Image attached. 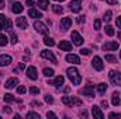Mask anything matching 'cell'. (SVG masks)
Returning <instances> with one entry per match:
<instances>
[{
  "mask_svg": "<svg viewBox=\"0 0 121 119\" xmlns=\"http://www.w3.org/2000/svg\"><path fill=\"white\" fill-rule=\"evenodd\" d=\"M17 84H18V80H17V79H16V77H11V79H9V80H7V81H6V84H4V87H6V88H14V87H16V86H17Z\"/></svg>",
  "mask_w": 121,
  "mask_h": 119,
  "instance_id": "9a60e30c",
  "label": "cell"
},
{
  "mask_svg": "<svg viewBox=\"0 0 121 119\" xmlns=\"http://www.w3.org/2000/svg\"><path fill=\"white\" fill-rule=\"evenodd\" d=\"M16 25L20 28V30H26L28 27V23H27V18L26 17H18L16 20Z\"/></svg>",
  "mask_w": 121,
  "mask_h": 119,
  "instance_id": "8fae6325",
  "label": "cell"
},
{
  "mask_svg": "<svg viewBox=\"0 0 121 119\" xmlns=\"http://www.w3.org/2000/svg\"><path fill=\"white\" fill-rule=\"evenodd\" d=\"M107 105H108L107 101H101V107H103V108H107Z\"/></svg>",
  "mask_w": 121,
  "mask_h": 119,
  "instance_id": "f5cc1de1",
  "label": "cell"
},
{
  "mask_svg": "<svg viewBox=\"0 0 121 119\" xmlns=\"http://www.w3.org/2000/svg\"><path fill=\"white\" fill-rule=\"evenodd\" d=\"M106 60L110 62V63H117V58L113 56V55H106Z\"/></svg>",
  "mask_w": 121,
  "mask_h": 119,
  "instance_id": "1f68e13d",
  "label": "cell"
},
{
  "mask_svg": "<svg viewBox=\"0 0 121 119\" xmlns=\"http://www.w3.org/2000/svg\"><path fill=\"white\" fill-rule=\"evenodd\" d=\"M111 102L114 107L120 105V94L118 92H113V97H111Z\"/></svg>",
  "mask_w": 121,
  "mask_h": 119,
  "instance_id": "603a6c76",
  "label": "cell"
},
{
  "mask_svg": "<svg viewBox=\"0 0 121 119\" xmlns=\"http://www.w3.org/2000/svg\"><path fill=\"white\" fill-rule=\"evenodd\" d=\"M101 48H103V51H116V49H118V44L116 41H110V42H106Z\"/></svg>",
  "mask_w": 121,
  "mask_h": 119,
  "instance_id": "9c48e42d",
  "label": "cell"
},
{
  "mask_svg": "<svg viewBox=\"0 0 121 119\" xmlns=\"http://www.w3.org/2000/svg\"><path fill=\"white\" fill-rule=\"evenodd\" d=\"M66 74H68V77H69V80L72 81V84H73V86H79V84H80L82 77H80L79 71H78L75 67H69V69L66 70Z\"/></svg>",
  "mask_w": 121,
  "mask_h": 119,
  "instance_id": "6da1fadb",
  "label": "cell"
},
{
  "mask_svg": "<svg viewBox=\"0 0 121 119\" xmlns=\"http://www.w3.org/2000/svg\"><path fill=\"white\" fill-rule=\"evenodd\" d=\"M56 1H63V0H56Z\"/></svg>",
  "mask_w": 121,
  "mask_h": 119,
  "instance_id": "11a10c76",
  "label": "cell"
},
{
  "mask_svg": "<svg viewBox=\"0 0 121 119\" xmlns=\"http://www.w3.org/2000/svg\"><path fill=\"white\" fill-rule=\"evenodd\" d=\"M30 92L35 95V94H39V90L37 88V87H31V88H30Z\"/></svg>",
  "mask_w": 121,
  "mask_h": 119,
  "instance_id": "60d3db41",
  "label": "cell"
},
{
  "mask_svg": "<svg viewBox=\"0 0 121 119\" xmlns=\"http://www.w3.org/2000/svg\"><path fill=\"white\" fill-rule=\"evenodd\" d=\"M4 6H6L4 0H0V10H3V8H4Z\"/></svg>",
  "mask_w": 121,
  "mask_h": 119,
  "instance_id": "f907efd6",
  "label": "cell"
},
{
  "mask_svg": "<svg viewBox=\"0 0 121 119\" xmlns=\"http://www.w3.org/2000/svg\"><path fill=\"white\" fill-rule=\"evenodd\" d=\"M91 64H93V67L97 70V71H101L103 69H104V64H103V60L100 56H94L93 60H91Z\"/></svg>",
  "mask_w": 121,
  "mask_h": 119,
  "instance_id": "8992f818",
  "label": "cell"
},
{
  "mask_svg": "<svg viewBox=\"0 0 121 119\" xmlns=\"http://www.w3.org/2000/svg\"><path fill=\"white\" fill-rule=\"evenodd\" d=\"M80 116H82V118H87V112H86V111H82V112H80Z\"/></svg>",
  "mask_w": 121,
  "mask_h": 119,
  "instance_id": "681fc988",
  "label": "cell"
},
{
  "mask_svg": "<svg viewBox=\"0 0 121 119\" xmlns=\"http://www.w3.org/2000/svg\"><path fill=\"white\" fill-rule=\"evenodd\" d=\"M26 91H27V88H26L24 86H20V87L17 88V92H18V94H24Z\"/></svg>",
  "mask_w": 121,
  "mask_h": 119,
  "instance_id": "f35d334b",
  "label": "cell"
},
{
  "mask_svg": "<svg viewBox=\"0 0 121 119\" xmlns=\"http://www.w3.org/2000/svg\"><path fill=\"white\" fill-rule=\"evenodd\" d=\"M80 55L87 56V55H90V51H89V49H86V48H83V49H80Z\"/></svg>",
  "mask_w": 121,
  "mask_h": 119,
  "instance_id": "8d00e7d4",
  "label": "cell"
},
{
  "mask_svg": "<svg viewBox=\"0 0 121 119\" xmlns=\"http://www.w3.org/2000/svg\"><path fill=\"white\" fill-rule=\"evenodd\" d=\"M66 60H68L69 63H75V64L80 63V60H79V58H78L76 55H72V53H69V55L66 56Z\"/></svg>",
  "mask_w": 121,
  "mask_h": 119,
  "instance_id": "44dd1931",
  "label": "cell"
},
{
  "mask_svg": "<svg viewBox=\"0 0 121 119\" xmlns=\"http://www.w3.org/2000/svg\"><path fill=\"white\" fill-rule=\"evenodd\" d=\"M118 38H120V41H121V31H118Z\"/></svg>",
  "mask_w": 121,
  "mask_h": 119,
  "instance_id": "db71d44e",
  "label": "cell"
},
{
  "mask_svg": "<svg viewBox=\"0 0 121 119\" xmlns=\"http://www.w3.org/2000/svg\"><path fill=\"white\" fill-rule=\"evenodd\" d=\"M41 58H44V59H49L52 63H55V64H58V60L55 58V55L51 52V51H47V49H44V51H41Z\"/></svg>",
  "mask_w": 121,
  "mask_h": 119,
  "instance_id": "277c9868",
  "label": "cell"
},
{
  "mask_svg": "<svg viewBox=\"0 0 121 119\" xmlns=\"http://www.w3.org/2000/svg\"><path fill=\"white\" fill-rule=\"evenodd\" d=\"M34 28L37 30V32H39V34H42V35H47V34H48L47 25H44L41 21H35V23H34Z\"/></svg>",
  "mask_w": 121,
  "mask_h": 119,
  "instance_id": "52a82bcc",
  "label": "cell"
},
{
  "mask_svg": "<svg viewBox=\"0 0 121 119\" xmlns=\"http://www.w3.org/2000/svg\"><path fill=\"white\" fill-rule=\"evenodd\" d=\"M24 69H26V64H24V63H20V64H18V67H17V69H14V71L17 73V71H20V70H24Z\"/></svg>",
  "mask_w": 121,
  "mask_h": 119,
  "instance_id": "74e56055",
  "label": "cell"
},
{
  "mask_svg": "<svg viewBox=\"0 0 121 119\" xmlns=\"http://www.w3.org/2000/svg\"><path fill=\"white\" fill-rule=\"evenodd\" d=\"M0 118H1V116H0Z\"/></svg>",
  "mask_w": 121,
  "mask_h": 119,
  "instance_id": "6f0895ef",
  "label": "cell"
},
{
  "mask_svg": "<svg viewBox=\"0 0 121 119\" xmlns=\"http://www.w3.org/2000/svg\"><path fill=\"white\" fill-rule=\"evenodd\" d=\"M70 25H72V18L65 17V18H62V20H60V30H62V31L69 30V28H70Z\"/></svg>",
  "mask_w": 121,
  "mask_h": 119,
  "instance_id": "30bf717a",
  "label": "cell"
},
{
  "mask_svg": "<svg viewBox=\"0 0 121 119\" xmlns=\"http://www.w3.org/2000/svg\"><path fill=\"white\" fill-rule=\"evenodd\" d=\"M38 7H41L42 10H47L49 7V0H38Z\"/></svg>",
  "mask_w": 121,
  "mask_h": 119,
  "instance_id": "cb8c5ba5",
  "label": "cell"
},
{
  "mask_svg": "<svg viewBox=\"0 0 121 119\" xmlns=\"http://www.w3.org/2000/svg\"><path fill=\"white\" fill-rule=\"evenodd\" d=\"M3 111H4L6 114H11V108H10V107H4V108H3Z\"/></svg>",
  "mask_w": 121,
  "mask_h": 119,
  "instance_id": "f6af8a7d",
  "label": "cell"
},
{
  "mask_svg": "<svg viewBox=\"0 0 121 119\" xmlns=\"http://www.w3.org/2000/svg\"><path fill=\"white\" fill-rule=\"evenodd\" d=\"M32 105H34V107H42V104H41V102H37V101H34Z\"/></svg>",
  "mask_w": 121,
  "mask_h": 119,
  "instance_id": "816d5d0a",
  "label": "cell"
},
{
  "mask_svg": "<svg viewBox=\"0 0 121 119\" xmlns=\"http://www.w3.org/2000/svg\"><path fill=\"white\" fill-rule=\"evenodd\" d=\"M52 11H54L55 14H62V13H63V8L60 7L59 4H54V6H52Z\"/></svg>",
  "mask_w": 121,
  "mask_h": 119,
  "instance_id": "484cf974",
  "label": "cell"
},
{
  "mask_svg": "<svg viewBox=\"0 0 121 119\" xmlns=\"http://www.w3.org/2000/svg\"><path fill=\"white\" fill-rule=\"evenodd\" d=\"M11 63V58L9 56V55H1L0 56V66L3 67V66H9Z\"/></svg>",
  "mask_w": 121,
  "mask_h": 119,
  "instance_id": "e0dca14e",
  "label": "cell"
},
{
  "mask_svg": "<svg viewBox=\"0 0 121 119\" xmlns=\"http://www.w3.org/2000/svg\"><path fill=\"white\" fill-rule=\"evenodd\" d=\"M3 99H4L6 102H14V101H16V98H14V97H13L11 94H4Z\"/></svg>",
  "mask_w": 121,
  "mask_h": 119,
  "instance_id": "4316f807",
  "label": "cell"
},
{
  "mask_svg": "<svg viewBox=\"0 0 121 119\" xmlns=\"http://www.w3.org/2000/svg\"><path fill=\"white\" fill-rule=\"evenodd\" d=\"M63 81H65V79H63V76H58L54 81H51L49 84L51 86H55V87H59V86H62L63 84Z\"/></svg>",
  "mask_w": 121,
  "mask_h": 119,
  "instance_id": "ffe728a7",
  "label": "cell"
},
{
  "mask_svg": "<svg viewBox=\"0 0 121 119\" xmlns=\"http://www.w3.org/2000/svg\"><path fill=\"white\" fill-rule=\"evenodd\" d=\"M91 114H93V116H94V118H99V119L104 118V115H103L101 109H100L99 107H96V105H93V107H91Z\"/></svg>",
  "mask_w": 121,
  "mask_h": 119,
  "instance_id": "5bb4252c",
  "label": "cell"
},
{
  "mask_svg": "<svg viewBox=\"0 0 121 119\" xmlns=\"http://www.w3.org/2000/svg\"><path fill=\"white\" fill-rule=\"evenodd\" d=\"M76 21H78V23H79V24H83V23H85V17H83V16H79V17H78V20H76Z\"/></svg>",
  "mask_w": 121,
  "mask_h": 119,
  "instance_id": "b9f144b4",
  "label": "cell"
},
{
  "mask_svg": "<svg viewBox=\"0 0 121 119\" xmlns=\"http://www.w3.org/2000/svg\"><path fill=\"white\" fill-rule=\"evenodd\" d=\"M47 116H48V118H56V115H55L54 112H48V114H47Z\"/></svg>",
  "mask_w": 121,
  "mask_h": 119,
  "instance_id": "bcb514c9",
  "label": "cell"
},
{
  "mask_svg": "<svg viewBox=\"0 0 121 119\" xmlns=\"http://www.w3.org/2000/svg\"><path fill=\"white\" fill-rule=\"evenodd\" d=\"M28 16H30L31 18H41L42 17V14L38 10H34V8H31L30 11H28Z\"/></svg>",
  "mask_w": 121,
  "mask_h": 119,
  "instance_id": "7402d4cb",
  "label": "cell"
},
{
  "mask_svg": "<svg viewBox=\"0 0 121 119\" xmlns=\"http://www.w3.org/2000/svg\"><path fill=\"white\" fill-rule=\"evenodd\" d=\"M97 91H99V94H104L106 91H107V84H104V83H100L99 86H97Z\"/></svg>",
  "mask_w": 121,
  "mask_h": 119,
  "instance_id": "d4e9b609",
  "label": "cell"
},
{
  "mask_svg": "<svg viewBox=\"0 0 121 119\" xmlns=\"http://www.w3.org/2000/svg\"><path fill=\"white\" fill-rule=\"evenodd\" d=\"M45 102H48V104H52V102H54V98H52L49 94H47V95H45Z\"/></svg>",
  "mask_w": 121,
  "mask_h": 119,
  "instance_id": "d590c367",
  "label": "cell"
},
{
  "mask_svg": "<svg viewBox=\"0 0 121 119\" xmlns=\"http://www.w3.org/2000/svg\"><path fill=\"white\" fill-rule=\"evenodd\" d=\"M108 116H110V118H121V114H114V112H111Z\"/></svg>",
  "mask_w": 121,
  "mask_h": 119,
  "instance_id": "7bdbcfd3",
  "label": "cell"
},
{
  "mask_svg": "<svg viewBox=\"0 0 121 119\" xmlns=\"http://www.w3.org/2000/svg\"><path fill=\"white\" fill-rule=\"evenodd\" d=\"M10 32H11V42H13V44H16L18 38H17V35H16V34H14L13 31H10Z\"/></svg>",
  "mask_w": 121,
  "mask_h": 119,
  "instance_id": "ab89813d",
  "label": "cell"
},
{
  "mask_svg": "<svg viewBox=\"0 0 121 119\" xmlns=\"http://www.w3.org/2000/svg\"><path fill=\"white\" fill-rule=\"evenodd\" d=\"M44 76H47V77H52L54 76V70L52 69H44Z\"/></svg>",
  "mask_w": 121,
  "mask_h": 119,
  "instance_id": "4dcf8cb0",
  "label": "cell"
},
{
  "mask_svg": "<svg viewBox=\"0 0 121 119\" xmlns=\"http://www.w3.org/2000/svg\"><path fill=\"white\" fill-rule=\"evenodd\" d=\"M83 95H87V97H94V88L91 86H86L85 88L82 90Z\"/></svg>",
  "mask_w": 121,
  "mask_h": 119,
  "instance_id": "d6986e66",
  "label": "cell"
},
{
  "mask_svg": "<svg viewBox=\"0 0 121 119\" xmlns=\"http://www.w3.org/2000/svg\"><path fill=\"white\" fill-rule=\"evenodd\" d=\"M23 10H24V7H23V4H21V3H14V4H13V7H11V11H13L14 14H20Z\"/></svg>",
  "mask_w": 121,
  "mask_h": 119,
  "instance_id": "ac0fdd59",
  "label": "cell"
},
{
  "mask_svg": "<svg viewBox=\"0 0 121 119\" xmlns=\"http://www.w3.org/2000/svg\"><path fill=\"white\" fill-rule=\"evenodd\" d=\"M59 49H62V51H72V44L70 42H68V41H60L59 42Z\"/></svg>",
  "mask_w": 121,
  "mask_h": 119,
  "instance_id": "2e32d148",
  "label": "cell"
},
{
  "mask_svg": "<svg viewBox=\"0 0 121 119\" xmlns=\"http://www.w3.org/2000/svg\"><path fill=\"white\" fill-rule=\"evenodd\" d=\"M62 102L68 107H73V105H82V101L76 97H63L62 98Z\"/></svg>",
  "mask_w": 121,
  "mask_h": 119,
  "instance_id": "7a4b0ae2",
  "label": "cell"
},
{
  "mask_svg": "<svg viewBox=\"0 0 121 119\" xmlns=\"http://www.w3.org/2000/svg\"><path fill=\"white\" fill-rule=\"evenodd\" d=\"M44 44H45L47 46H54V45H55V42H54L52 38H45V39H44Z\"/></svg>",
  "mask_w": 121,
  "mask_h": 119,
  "instance_id": "f546056e",
  "label": "cell"
},
{
  "mask_svg": "<svg viewBox=\"0 0 121 119\" xmlns=\"http://www.w3.org/2000/svg\"><path fill=\"white\" fill-rule=\"evenodd\" d=\"M104 31H106V34H107L108 36H113V35H114V30H113V27H110V25H107Z\"/></svg>",
  "mask_w": 121,
  "mask_h": 119,
  "instance_id": "d6a6232c",
  "label": "cell"
},
{
  "mask_svg": "<svg viewBox=\"0 0 121 119\" xmlns=\"http://www.w3.org/2000/svg\"><path fill=\"white\" fill-rule=\"evenodd\" d=\"M80 8H82V1L80 0H72L69 3V10L72 13H79Z\"/></svg>",
  "mask_w": 121,
  "mask_h": 119,
  "instance_id": "5b68a950",
  "label": "cell"
},
{
  "mask_svg": "<svg viewBox=\"0 0 121 119\" xmlns=\"http://www.w3.org/2000/svg\"><path fill=\"white\" fill-rule=\"evenodd\" d=\"M7 45V36L0 34V46H6Z\"/></svg>",
  "mask_w": 121,
  "mask_h": 119,
  "instance_id": "f1b7e54d",
  "label": "cell"
},
{
  "mask_svg": "<svg viewBox=\"0 0 121 119\" xmlns=\"http://www.w3.org/2000/svg\"><path fill=\"white\" fill-rule=\"evenodd\" d=\"M108 4H111V6H114V4H117V0H106Z\"/></svg>",
  "mask_w": 121,
  "mask_h": 119,
  "instance_id": "7dc6e473",
  "label": "cell"
},
{
  "mask_svg": "<svg viewBox=\"0 0 121 119\" xmlns=\"http://www.w3.org/2000/svg\"><path fill=\"white\" fill-rule=\"evenodd\" d=\"M108 77H110V81H111L113 84H116V86H121V73L120 71L111 70L110 74H108Z\"/></svg>",
  "mask_w": 121,
  "mask_h": 119,
  "instance_id": "3957f363",
  "label": "cell"
},
{
  "mask_svg": "<svg viewBox=\"0 0 121 119\" xmlns=\"http://www.w3.org/2000/svg\"><path fill=\"white\" fill-rule=\"evenodd\" d=\"M116 24H117V27H118V28H121V16L116 18Z\"/></svg>",
  "mask_w": 121,
  "mask_h": 119,
  "instance_id": "ee69618b",
  "label": "cell"
},
{
  "mask_svg": "<svg viewBox=\"0 0 121 119\" xmlns=\"http://www.w3.org/2000/svg\"><path fill=\"white\" fill-rule=\"evenodd\" d=\"M26 4H27L28 7H31V6H34V1H32V0H27V1H26Z\"/></svg>",
  "mask_w": 121,
  "mask_h": 119,
  "instance_id": "c3c4849f",
  "label": "cell"
},
{
  "mask_svg": "<svg viewBox=\"0 0 121 119\" xmlns=\"http://www.w3.org/2000/svg\"><path fill=\"white\" fill-rule=\"evenodd\" d=\"M120 56H121V52H120Z\"/></svg>",
  "mask_w": 121,
  "mask_h": 119,
  "instance_id": "9f6ffc18",
  "label": "cell"
},
{
  "mask_svg": "<svg viewBox=\"0 0 121 119\" xmlns=\"http://www.w3.org/2000/svg\"><path fill=\"white\" fill-rule=\"evenodd\" d=\"M72 41H73V44L75 45H78V46H80L82 44H83V38L80 36V34L78 32V31H72Z\"/></svg>",
  "mask_w": 121,
  "mask_h": 119,
  "instance_id": "ba28073f",
  "label": "cell"
},
{
  "mask_svg": "<svg viewBox=\"0 0 121 119\" xmlns=\"http://www.w3.org/2000/svg\"><path fill=\"white\" fill-rule=\"evenodd\" d=\"M111 16H113V13L108 10V11H106V14H104V17H103V20H104V23H108L110 20H111Z\"/></svg>",
  "mask_w": 121,
  "mask_h": 119,
  "instance_id": "83f0119b",
  "label": "cell"
},
{
  "mask_svg": "<svg viewBox=\"0 0 121 119\" xmlns=\"http://www.w3.org/2000/svg\"><path fill=\"white\" fill-rule=\"evenodd\" d=\"M27 118H32V119H39V115L35 114V112H28L27 114Z\"/></svg>",
  "mask_w": 121,
  "mask_h": 119,
  "instance_id": "e575fe53",
  "label": "cell"
},
{
  "mask_svg": "<svg viewBox=\"0 0 121 119\" xmlns=\"http://www.w3.org/2000/svg\"><path fill=\"white\" fill-rule=\"evenodd\" d=\"M100 25H101L100 20H99V18H96V20H94V23H93V27H94V30H100Z\"/></svg>",
  "mask_w": 121,
  "mask_h": 119,
  "instance_id": "836d02e7",
  "label": "cell"
},
{
  "mask_svg": "<svg viewBox=\"0 0 121 119\" xmlns=\"http://www.w3.org/2000/svg\"><path fill=\"white\" fill-rule=\"evenodd\" d=\"M27 76L30 77L31 80H37V79H38V71H37V69H35L34 66H30V67L27 69Z\"/></svg>",
  "mask_w": 121,
  "mask_h": 119,
  "instance_id": "7c38bea8",
  "label": "cell"
},
{
  "mask_svg": "<svg viewBox=\"0 0 121 119\" xmlns=\"http://www.w3.org/2000/svg\"><path fill=\"white\" fill-rule=\"evenodd\" d=\"M9 28V18L4 14H0V31Z\"/></svg>",
  "mask_w": 121,
  "mask_h": 119,
  "instance_id": "4fadbf2b",
  "label": "cell"
}]
</instances>
